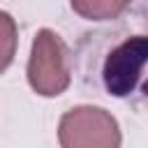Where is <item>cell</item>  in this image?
Segmentation results:
<instances>
[{
    "label": "cell",
    "mask_w": 148,
    "mask_h": 148,
    "mask_svg": "<svg viewBox=\"0 0 148 148\" xmlns=\"http://www.w3.org/2000/svg\"><path fill=\"white\" fill-rule=\"evenodd\" d=\"M62 148H120L116 118L99 106H76L67 111L58 127Z\"/></svg>",
    "instance_id": "obj_1"
},
{
    "label": "cell",
    "mask_w": 148,
    "mask_h": 148,
    "mask_svg": "<svg viewBox=\"0 0 148 148\" xmlns=\"http://www.w3.org/2000/svg\"><path fill=\"white\" fill-rule=\"evenodd\" d=\"M28 81L32 90L44 97L60 95L69 86L67 49L56 32L51 30L37 32L28 60Z\"/></svg>",
    "instance_id": "obj_2"
},
{
    "label": "cell",
    "mask_w": 148,
    "mask_h": 148,
    "mask_svg": "<svg viewBox=\"0 0 148 148\" xmlns=\"http://www.w3.org/2000/svg\"><path fill=\"white\" fill-rule=\"evenodd\" d=\"M148 62V37L136 35L116 46L104 62V86L111 95L125 97L134 90L143 65Z\"/></svg>",
    "instance_id": "obj_3"
},
{
    "label": "cell",
    "mask_w": 148,
    "mask_h": 148,
    "mask_svg": "<svg viewBox=\"0 0 148 148\" xmlns=\"http://www.w3.org/2000/svg\"><path fill=\"white\" fill-rule=\"evenodd\" d=\"M16 51V23L7 12H0V72H5Z\"/></svg>",
    "instance_id": "obj_4"
},
{
    "label": "cell",
    "mask_w": 148,
    "mask_h": 148,
    "mask_svg": "<svg viewBox=\"0 0 148 148\" xmlns=\"http://www.w3.org/2000/svg\"><path fill=\"white\" fill-rule=\"evenodd\" d=\"M127 7V2H72V9L86 18H113Z\"/></svg>",
    "instance_id": "obj_5"
},
{
    "label": "cell",
    "mask_w": 148,
    "mask_h": 148,
    "mask_svg": "<svg viewBox=\"0 0 148 148\" xmlns=\"http://www.w3.org/2000/svg\"><path fill=\"white\" fill-rule=\"evenodd\" d=\"M143 92H146V95H148V81H146V83H143Z\"/></svg>",
    "instance_id": "obj_6"
}]
</instances>
